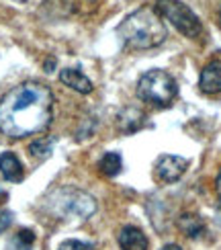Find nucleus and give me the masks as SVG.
I'll return each instance as SVG.
<instances>
[{
  "instance_id": "1",
  "label": "nucleus",
  "mask_w": 221,
  "mask_h": 250,
  "mask_svg": "<svg viewBox=\"0 0 221 250\" xmlns=\"http://www.w3.org/2000/svg\"><path fill=\"white\" fill-rule=\"evenodd\" d=\"M54 119V95L41 82H23L0 99V131L20 140L45 131Z\"/></svg>"
},
{
  "instance_id": "2",
  "label": "nucleus",
  "mask_w": 221,
  "mask_h": 250,
  "mask_svg": "<svg viewBox=\"0 0 221 250\" xmlns=\"http://www.w3.org/2000/svg\"><path fill=\"white\" fill-rule=\"evenodd\" d=\"M117 33L123 43L131 49H154L162 45L168 37L160 13L152 6L129 13L117 27Z\"/></svg>"
},
{
  "instance_id": "3",
  "label": "nucleus",
  "mask_w": 221,
  "mask_h": 250,
  "mask_svg": "<svg viewBox=\"0 0 221 250\" xmlns=\"http://www.w3.org/2000/svg\"><path fill=\"white\" fill-rule=\"evenodd\" d=\"M49 209L61 220H88L97 211V201L86 191L64 187L49 197Z\"/></svg>"
},
{
  "instance_id": "4",
  "label": "nucleus",
  "mask_w": 221,
  "mask_h": 250,
  "mask_svg": "<svg viewBox=\"0 0 221 250\" xmlns=\"http://www.w3.org/2000/svg\"><path fill=\"white\" fill-rule=\"evenodd\" d=\"M178 95L176 80L166 70H147L138 80V97L156 107H170Z\"/></svg>"
},
{
  "instance_id": "5",
  "label": "nucleus",
  "mask_w": 221,
  "mask_h": 250,
  "mask_svg": "<svg viewBox=\"0 0 221 250\" xmlns=\"http://www.w3.org/2000/svg\"><path fill=\"white\" fill-rule=\"evenodd\" d=\"M156 10L160 17H166L176 31L188 39H195L203 33V23L191 8L181 0H156Z\"/></svg>"
},
{
  "instance_id": "6",
  "label": "nucleus",
  "mask_w": 221,
  "mask_h": 250,
  "mask_svg": "<svg viewBox=\"0 0 221 250\" xmlns=\"http://www.w3.org/2000/svg\"><path fill=\"white\" fill-rule=\"evenodd\" d=\"M188 160L182 156H172V154H162L156 160V176L164 183H174L186 172Z\"/></svg>"
},
{
  "instance_id": "7",
  "label": "nucleus",
  "mask_w": 221,
  "mask_h": 250,
  "mask_svg": "<svg viewBox=\"0 0 221 250\" xmlns=\"http://www.w3.org/2000/svg\"><path fill=\"white\" fill-rule=\"evenodd\" d=\"M199 88H201L205 95H217V92H221V60L209 62L201 70Z\"/></svg>"
},
{
  "instance_id": "8",
  "label": "nucleus",
  "mask_w": 221,
  "mask_h": 250,
  "mask_svg": "<svg viewBox=\"0 0 221 250\" xmlns=\"http://www.w3.org/2000/svg\"><path fill=\"white\" fill-rule=\"evenodd\" d=\"M119 246L121 250H147L150 242L147 236L135 226H125L119 232Z\"/></svg>"
},
{
  "instance_id": "9",
  "label": "nucleus",
  "mask_w": 221,
  "mask_h": 250,
  "mask_svg": "<svg viewBox=\"0 0 221 250\" xmlns=\"http://www.w3.org/2000/svg\"><path fill=\"white\" fill-rule=\"evenodd\" d=\"M0 172L8 183H20L25 176L23 164L17 158V154L13 152H2L0 154Z\"/></svg>"
},
{
  "instance_id": "10",
  "label": "nucleus",
  "mask_w": 221,
  "mask_h": 250,
  "mask_svg": "<svg viewBox=\"0 0 221 250\" xmlns=\"http://www.w3.org/2000/svg\"><path fill=\"white\" fill-rule=\"evenodd\" d=\"M60 80L64 82L66 86H70L72 90H76V92H80V95H90L92 92V82L82 74L80 70H76V68H64L60 72Z\"/></svg>"
},
{
  "instance_id": "11",
  "label": "nucleus",
  "mask_w": 221,
  "mask_h": 250,
  "mask_svg": "<svg viewBox=\"0 0 221 250\" xmlns=\"http://www.w3.org/2000/svg\"><path fill=\"white\" fill-rule=\"evenodd\" d=\"M119 129L125 131V133H135L141 125H143V119L145 115L140 111V109H135V107H127L125 111L119 113Z\"/></svg>"
},
{
  "instance_id": "12",
  "label": "nucleus",
  "mask_w": 221,
  "mask_h": 250,
  "mask_svg": "<svg viewBox=\"0 0 221 250\" xmlns=\"http://www.w3.org/2000/svg\"><path fill=\"white\" fill-rule=\"evenodd\" d=\"M178 230L188 238H199L205 232V222L197 213H182L178 217Z\"/></svg>"
},
{
  "instance_id": "13",
  "label": "nucleus",
  "mask_w": 221,
  "mask_h": 250,
  "mask_svg": "<svg viewBox=\"0 0 221 250\" xmlns=\"http://www.w3.org/2000/svg\"><path fill=\"white\" fill-rule=\"evenodd\" d=\"M123 168V160H121V154L117 152H109V154H104L100 162H99V170L104 174V176H117Z\"/></svg>"
},
{
  "instance_id": "14",
  "label": "nucleus",
  "mask_w": 221,
  "mask_h": 250,
  "mask_svg": "<svg viewBox=\"0 0 221 250\" xmlns=\"http://www.w3.org/2000/svg\"><path fill=\"white\" fill-rule=\"evenodd\" d=\"M29 152L33 158L37 160H45L51 156V152H54V138H39L35 142H31L29 146Z\"/></svg>"
},
{
  "instance_id": "15",
  "label": "nucleus",
  "mask_w": 221,
  "mask_h": 250,
  "mask_svg": "<svg viewBox=\"0 0 221 250\" xmlns=\"http://www.w3.org/2000/svg\"><path fill=\"white\" fill-rule=\"evenodd\" d=\"M35 244V234L31 230H19L10 242V250H31Z\"/></svg>"
},
{
  "instance_id": "16",
  "label": "nucleus",
  "mask_w": 221,
  "mask_h": 250,
  "mask_svg": "<svg viewBox=\"0 0 221 250\" xmlns=\"http://www.w3.org/2000/svg\"><path fill=\"white\" fill-rule=\"evenodd\" d=\"M58 250H92V244L82 242V240H66L60 244Z\"/></svg>"
},
{
  "instance_id": "17",
  "label": "nucleus",
  "mask_w": 221,
  "mask_h": 250,
  "mask_svg": "<svg viewBox=\"0 0 221 250\" xmlns=\"http://www.w3.org/2000/svg\"><path fill=\"white\" fill-rule=\"evenodd\" d=\"M10 224H13V213H10L8 209H0V234L6 232Z\"/></svg>"
},
{
  "instance_id": "18",
  "label": "nucleus",
  "mask_w": 221,
  "mask_h": 250,
  "mask_svg": "<svg viewBox=\"0 0 221 250\" xmlns=\"http://www.w3.org/2000/svg\"><path fill=\"white\" fill-rule=\"evenodd\" d=\"M215 191H217V195H219V199H221V170H219V174H217V179H215Z\"/></svg>"
},
{
  "instance_id": "19",
  "label": "nucleus",
  "mask_w": 221,
  "mask_h": 250,
  "mask_svg": "<svg viewBox=\"0 0 221 250\" xmlns=\"http://www.w3.org/2000/svg\"><path fill=\"white\" fill-rule=\"evenodd\" d=\"M54 68H56V60H47L45 62V72H51Z\"/></svg>"
},
{
  "instance_id": "20",
  "label": "nucleus",
  "mask_w": 221,
  "mask_h": 250,
  "mask_svg": "<svg viewBox=\"0 0 221 250\" xmlns=\"http://www.w3.org/2000/svg\"><path fill=\"white\" fill-rule=\"evenodd\" d=\"M160 250H182V248L178 246V244H166V246H162Z\"/></svg>"
},
{
  "instance_id": "21",
  "label": "nucleus",
  "mask_w": 221,
  "mask_h": 250,
  "mask_svg": "<svg viewBox=\"0 0 221 250\" xmlns=\"http://www.w3.org/2000/svg\"><path fill=\"white\" fill-rule=\"evenodd\" d=\"M219 19H221V17H219Z\"/></svg>"
}]
</instances>
